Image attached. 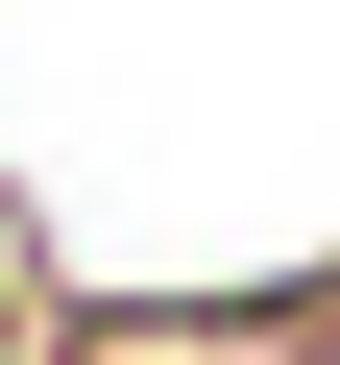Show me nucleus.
<instances>
[{"label": "nucleus", "instance_id": "f257e3e1", "mask_svg": "<svg viewBox=\"0 0 340 365\" xmlns=\"http://www.w3.org/2000/svg\"><path fill=\"white\" fill-rule=\"evenodd\" d=\"M49 365H340V292H97Z\"/></svg>", "mask_w": 340, "mask_h": 365}]
</instances>
